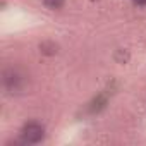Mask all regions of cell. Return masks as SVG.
<instances>
[{"mask_svg": "<svg viewBox=\"0 0 146 146\" xmlns=\"http://www.w3.org/2000/svg\"><path fill=\"white\" fill-rule=\"evenodd\" d=\"M21 139L26 144H36L45 139V125L40 122H28L21 129Z\"/></svg>", "mask_w": 146, "mask_h": 146, "instance_id": "obj_1", "label": "cell"}, {"mask_svg": "<svg viewBox=\"0 0 146 146\" xmlns=\"http://www.w3.org/2000/svg\"><path fill=\"white\" fill-rule=\"evenodd\" d=\"M43 4H45L50 11H58V9L64 7L65 0H43Z\"/></svg>", "mask_w": 146, "mask_h": 146, "instance_id": "obj_2", "label": "cell"}, {"mask_svg": "<svg viewBox=\"0 0 146 146\" xmlns=\"http://www.w3.org/2000/svg\"><path fill=\"white\" fill-rule=\"evenodd\" d=\"M132 2H134L136 5H139V7H144V5H146V0H132Z\"/></svg>", "mask_w": 146, "mask_h": 146, "instance_id": "obj_3", "label": "cell"}]
</instances>
